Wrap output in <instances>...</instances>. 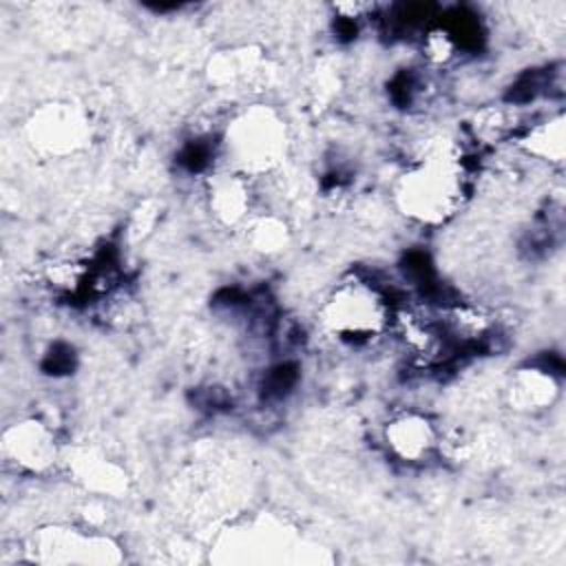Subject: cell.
Instances as JSON below:
<instances>
[{"instance_id":"1","label":"cell","mask_w":566,"mask_h":566,"mask_svg":"<svg viewBox=\"0 0 566 566\" xmlns=\"http://www.w3.org/2000/svg\"><path fill=\"white\" fill-rule=\"evenodd\" d=\"M467 199V179L458 157L433 153L407 168L396 186V208L422 226H442L458 214Z\"/></svg>"},{"instance_id":"2","label":"cell","mask_w":566,"mask_h":566,"mask_svg":"<svg viewBox=\"0 0 566 566\" xmlns=\"http://www.w3.org/2000/svg\"><path fill=\"white\" fill-rule=\"evenodd\" d=\"M290 148V130L283 115L268 104L239 111L223 130L228 168L250 179L276 170Z\"/></svg>"},{"instance_id":"3","label":"cell","mask_w":566,"mask_h":566,"mask_svg":"<svg viewBox=\"0 0 566 566\" xmlns=\"http://www.w3.org/2000/svg\"><path fill=\"white\" fill-rule=\"evenodd\" d=\"M318 321L338 340L367 343L389 327L391 305L371 281L347 276L323 298Z\"/></svg>"},{"instance_id":"4","label":"cell","mask_w":566,"mask_h":566,"mask_svg":"<svg viewBox=\"0 0 566 566\" xmlns=\"http://www.w3.org/2000/svg\"><path fill=\"white\" fill-rule=\"evenodd\" d=\"M29 144L46 157H69L91 144L88 115L71 102H49L27 119Z\"/></svg>"},{"instance_id":"5","label":"cell","mask_w":566,"mask_h":566,"mask_svg":"<svg viewBox=\"0 0 566 566\" xmlns=\"http://www.w3.org/2000/svg\"><path fill=\"white\" fill-rule=\"evenodd\" d=\"M31 551L33 559L53 564H108L119 559L113 539L71 526H49L38 531L31 539Z\"/></svg>"},{"instance_id":"6","label":"cell","mask_w":566,"mask_h":566,"mask_svg":"<svg viewBox=\"0 0 566 566\" xmlns=\"http://www.w3.org/2000/svg\"><path fill=\"white\" fill-rule=\"evenodd\" d=\"M2 455L22 471L44 473L60 460V444L46 422L24 418L4 429Z\"/></svg>"},{"instance_id":"7","label":"cell","mask_w":566,"mask_h":566,"mask_svg":"<svg viewBox=\"0 0 566 566\" xmlns=\"http://www.w3.org/2000/svg\"><path fill=\"white\" fill-rule=\"evenodd\" d=\"M389 453L402 462H422L438 447V429L429 416L420 411L396 413L382 431Z\"/></svg>"},{"instance_id":"8","label":"cell","mask_w":566,"mask_h":566,"mask_svg":"<svg viewBox=\"0 0 566 566\" xmlns=\"http://www.w3.org/2000/svg\"><path fill=\"white\" fill-rule=\"evenodd\" d=\"M252 179L230 168L210 175L206 199L212 217L223 226H241L252 210Z\"/></svg>"},{"instance_id":"9","label":"cell","mask_w":566,"mask_h":566,"mask_svg":"<svg viewBox=\"0 0 566 566\" xmlns=\"http://www.w3.org/2000/svg\"><path fill=\"white\" fill-rule=\"evenodd\" d=\"M557 396L559 382L544 367H522L511 376L509 400L517 411H544L557 400Z\"/></svg>"},{"instance_id":"10","label":"cell","mask_w":566,"mask_h":566,"mask_svg":"<svg viewBox=\"0 0 566 566\" xmlns=\"http://www.w3.org/2000/svg\"><path fill=\"white\" fill-rule=\"evenodd\" d=\"M69 467L75 473V478L91 491L104 495H119L122 491H126L124 469L93 449L75 451L69 460Z\"/></svg>"},{"instance_id":"11","label":"cell","mask_w":566,"mask_h":566,"mask_svg":"<svg viewBox=\"0 0 566 566\" xmlns=\"http://www.w3.org/2000/svg\"><path fill=\"white\" fill-rule=\"evenodd\" d=\"M522 150L539 161L548 164H564L566 157V124L564 115L555 113L546 119L535 122L528 126L522 135L520 142Z\"/></svg>"},{"instance_id":"12","label":"cell","mask_w":566,"mask_h":566,"mask_svg":"<svg viewBox=\"0 0 566 566\" xmlns=\"http://www.w3.org/2000/svg\"><path fill=\"white\" fill-rule=\"evenodd\" d=\"M259 53L252 49H230V51H221L219 55H214L210 60L208 66V75L214 84L223 86V84H237L248 80L250 75L256 73L259 69Z\"/></svg>"},{"instance_id":"13","label":"cell","mask_w":566,"mask_h":566,"mask_svg":"<svg viewBox=\"0 0 566 566\" xmlns=\"http://www.w3.org/2000/svg\"><path fill=\"white\" fill-rule=\"evenodd\" d=\"M245 239L252 250H256L261 254H274L287 245L290 230L283 219H279L274 214H265V217H256V219L248 221Z\"/></svg>"},{"instance_id":"14","label":"cell","mask_w":566,"mask_h":566,"mask_svg":"<svg viewBox=\"0 0 566 566\" xmlns=\"http://www.w3.org/2000/svg\"><path fill=\"white\" fill-rule=\"evenodd\" d=\"M88 276V265L77 256H55L44 265V281L60 292L77 290Z\"/></svg>"},{"instance_id":"15","label":"cell","mask_w":566,"mask_h":566,"mask_svg":"<svg viewBox=\"0 0 566 566\" xmlns=\"http://www.w3.org/2000/svg\"><path fill=\"white\" fill-rule=\"evenodd\" d=\"M424 53L433 64H444L455 53V40L444 29H433L424 38Z\"/></svg>"},{"instance_id":"16","label":"cell","mask_w":566,"mask_h":566,"mask_svg":"<svg viewBox=\"0 0 566 566\" xmlns=\"http://www.w3.org/2000/svg\"><path fill=\"white\" fill-rule=\"evenodd\" d=\"M155 217H157V208L153 206V203H142L135 212H133V217H130V232L135 234V237H144L146 232H150V228H153V223H155Z\"/></svg>"}]
</instances>
